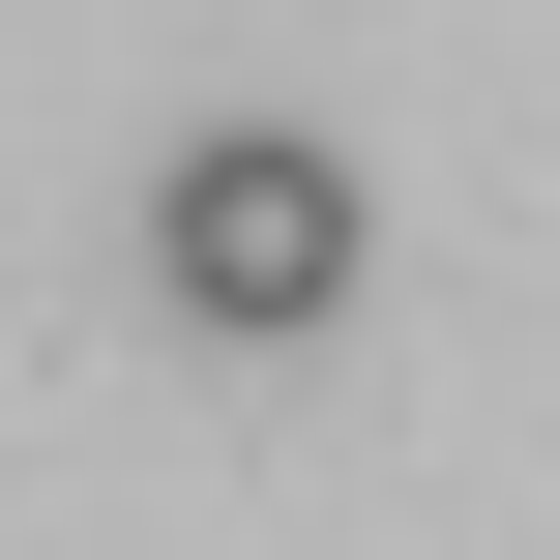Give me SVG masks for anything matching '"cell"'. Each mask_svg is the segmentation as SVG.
Instances as JSON below:
<instances>
[{"instance_id": "6da1fadb", "label": "cell", "mask_w": 560, "mask_h": 560, "mask_svg": "<svg viewBox=\"0 0 560 560\" xmlns=\"http://www.w3.org/2000/svg\"><path fill=\"white\" fill-rule=\"evenodd\" d=\"M148 295H177L207 354H295V325L354 295V148H325V118H207V148L148 177Z\"/></svg>"}]
</instances>
